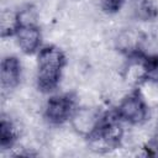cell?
Returning <instances> with one entry per match:
<instances>
[{"mask_svg": "<svg viewBox=\"0 0 158 158\" xmlns=\"http://www.w3.org/2000/svg\"><path fill=\"white\" fill-rule=\"evenodd\" d=\"M21 78V64L15 57H6L1 62V88L4 90L14 89Z\"/></svg>", "mask_w": 158, "mask_h": 158, "instance_id": "5", "label": "cell"}, {"mask_svg": "<svg viewBox=\"0 0 158 158\" xmlns=\"http://www.w3.org/2000/svg\"><path fill=\"white\" fill-rule=\"evenodd\" d=\"M74 106H75V99L70 94L53 96L47 102L44 116L51 123L59 125L65 122L69 117H73Z\"/></svg>", "mask_w": 158, "mask_h": 158, "instance_id": "4", "label": "cell"}, {"mask_svg": "<svg viewBox=\"0 0 158 158\" xmlns=\"http://www.w3.org/2000/svg\"><path fill=\"white\" fill-rule=\"evenodd\" d=\"M135 56L138 58V62L141 63V68H142L141 78L147 81L158 84V54L138 56V53H136Z\"/></svg>", "mask_w": 158, "mask_h": 158, "instance_id": "6", "label": "cell"}, {"mask_svg": "<svg viewBox=\"0 0 158 158\" xmlns=\"http://www.w3.org/2000/svg\"><path fill=\"white\" fill-rule=\"evenodd\" d=\"M117 116L118 118L132 123V125H139L142 123L148 114L147 105L144 102V99L138 91L131 93L127 95L118 105L117 107Z\"/></svg>", "mask_w": 158, "mask_h": 158, "instance_id": "3", "label": "cell"}, {"mask_svg": "<svg viewBox=\"0 0 158 158\" xmlns=\"http://www.w3.org/2000/svg\"><path fill=\"white\" fill-rule=\"evenodd\" d=\"M101 1H102L104 10L106 12H109V14L117 12L122 7V5L125 2V0H101Z\"/></svg>", "mask_w": 158, "mask_h": 158, "instance_id": "9", "label": "cell"}, {"mask_svg": "<svg viewBox=\"0 0 158 158\" xmlns=\"http://www.w3.org/2000/svg\"><path fill=\"white\" fill-rule=\"evenodd\" d=\"M17 133L11 121L2 118L0 122V146L2 149L11 148L16 142Z\"/></svg>", "mask_w": 158, "mask_h": 158, "instance_id": "7", "label": "cell"}, {"mask_svg": "<svg viewBox=\"0 0 158 158\" xmlns=\"http://www.w3.org/2000/svg\"><path fill=\"white\" fill-rule=\"evenodd\" d=\"M137 15L143 20H151L157 16V9L148 0H143L139 2L137 7Z\"/></svg>", "mask_w": 158, "mask_h": 158, "instance_id": "8", "label": "cell"}, {"mask_svg": "<svg viewBox=\"0 0 158 158\" xmlns=\"http://www.w3.org/2000/svg\"><path fill=\"white\" fill-rule=\"evenodd\" d=\"M88 138L96 151H109L116 148L122 138V127L117 114L101 116L95 127L88 135Z\"/></svg>", "mask_w": 158, "mask_h": 158, "instance_id": "2", "label": "cell"}, {"mask_svg": "<svg viewBox=\"0 0 158 158\" xmlns=\"http://www.w3.org/2000/svg\"><path fill=\"white\" fill-rule=\"evenodd\" d=\"M147 151H148V153L152 154V156H158V132H157L156 137L149 142Z\"/></svg>", "mask_w": 158, "mask_h": 158, "instance_id": "10", "label": "cell"}, {"mask_svg": "<svg viewBox=\"0 0 158 158\" xmlns=\"http://www.w3.org/2000/svg\"><path fill=\"white\" fill-rule=\"evenodd\" d=\"M64 64L65 57L59 48L54 46H47L40 51L37 81L41 90L51 91L57 88Z\"/></svg>", "mask_w": 158, "mask_h": 158, "instance_id": "1", "label": "cell"}]
</instances>
